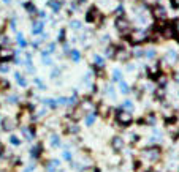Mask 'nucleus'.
Here are the masks:
<instances>
[{
  "label": "nucleus",
  "instance_id": "72a5a7b5",
  "mask_svg": "<svg viewBox=\"0 0 179 172\" xmlns=\"http://www.w3.org/2000/svg\"><path fill=\"white\" fill-rule=\"evenodd\" d=\"M18 43H19V46H25V41L22 39V35H18Z\"/></svg>",
  "mask_w": 179,
  "mask_h": 172
},
{
  "label": "nucleus",
  "instance_id": "9b49d317",
  "mask_svg": "<svg viewBox=\"0 0 179 172\" xmlns=\"http://www.w3.org/2000/svg\"><path fill=\"white\" fill-rule=\"evenodd\" d=\"M59 166H60V163H59L57 160H52V161L48 163V170H49V172H56V170L59 169Z\"/></svg>",
  "mask_w": 179,
  "mask_h": 172
},
{
  "label": "nucleus",
  "instance_id": "b1692460",
  "mask_svg": "<svg viewBox=\"0 0 179 172\" xmlns=\"http://www.w3.org/2000/svg\"><path fill=\"white\" fill-rule=\"evenodd\" d=\"M40 152H41V147H40V145H37V147H33V149H32V156H33V158H37Z\"/></svg>",
  "mask_w": 179,
  "mask_h": 172
},
{
  "label": "nucleus",
  "instance_id": "c85d7f7f",
  "mask_svg": "<svg viewBox=\"0 0 179 172\" xmlns=\"http://www.w3.org/2000/svg\"><path fill=\"white\" fill-rule=\"evenodd\" d=\"M8 85H10V84L5 81V79H2V81H0V88H8Z\"/></svg>",
  "mask_w": 179,
  "mask_h": 172
},
{
  "label": "nucleus",
  "instance_id": "f257e3e1",
  "mask_svg": "<svg viewBox=\"0 0 179 172\" xmlns=\"http://www.w3.org/2000/svg\"><path fill=\"white\" fill-rule=\"evenodd\" d=\"M129 39H130V43L133 44H138V43H143L147 39V33L144 29H133L129 32Z\"/></svg>",
  "mask_w": 179,
  "mask_h": 172
},
{
  "label": "nucleus",
  "instance_id": "20e7f679",
  "mask_svg": "<svg viewBox=\"0 0 179 172\" xmlns=\"http://www.w3.org/2000/svg\"><path fill=\"white\" fill-rule=\"evenodd\" d=\"M116 120L120 123V125H130L132 122V115L129 112H124V111H117V117Z\"/></svg>",
  "mask_w": 179,
  "mask_h": 172
},
{
  "label": "nucleus",
  "instance_id": "4468645a",
  "mask_svg": "<svg viewBox=\"0 0 179 172\" xmlns=\"http://www.w3.org/2000/svg\"><path fill=\"white\" fill-rule=\"evenodd\" d=\"M79 128H78V125L75 123V122H70V123H67V131L68 133H76Z\"/></svg>",
  "mask_w": 179,
  "mask_h": 172
},
{
  "label": "nucleus",
  "instance_id": "6e6552de",
  "mask_svg": "<svg viewBox=\"0 0 179 172\" xmlns=\"http://www.w3.org/2000/svg\"><path fill=\"white\" fill-rule=\"evenodd\" d=\"M13 55H15V52H13V49H10V47H2L0 49V59L2 60H10Z\"/></svg>",
  "mask_w": 179,
  "mask_h": 172
},
{
  "label": "nucleus",
  "instance_id": "aec40b11",
  "mask_svg": "<svg viewBox=\"0 0 179 172\" xmlns=\"http://www.w3.org/2000/svg\"><path fill=\"white\" fill-rule=\"evenodd\" d=\"M113 77H114V81H119V82H120V81H122V73H120L119 70H114V71H113Z\"/></svg>",
  "mask_w": 179,
  "mask_h": 172
},
{
  "label": "nucleus",
  "instance_id": "1a4fd4ad",
  "mask_svg": "<svg viewBox=\"0 0 179 172\" xmlns=\"http://www.w3.org/2000/svg\"><path fill=\"white\" fill-rule=\"evenodd\" d=\"M165 60H167L168 63H176V60H177V54L174 51H168V54L165 55Z\"/></svg>",
  "mask_w": 179,
  "mask_h": 172
},
{
  "label": "nucleus",
  "instance_id": "39448f33",
  "mask_svg": "<svg viewBox=\"0 0 179 172\" xmlns=\"http://www.w3.org/2000/svg\"><path fill=\"white\" fill-rule=\"evenodd\" d=\"M152 14H154V18H157V19H165V18H167V10H165L162 5H155V6L152 8Z\"/></svg>",
  "mask_w": 179,
  "mask_h": 172
},
{
  "label": "nucleus",
  "instance_id": "4c0bfd02",
  "mask_svg": "<svg viewBox=\"0 0 179 172\" xmlns=\"http://www.w3.org/2000/svg\"><path fill=\"white\" fill-rule=\"evenodd\" d=\"M0 71H8V67H7V65H2V67H0Z\"/></svg>",
  "mask_w": 179,
  "mask_h": 172
},
{
  "label": "nucleus",
  "instance_id": "2eb2a0df",
  "mask_svg": "<svg viewBox=\"0 0 179 172\" xmlns=\"http://www.w3.org/2000/svg\"><path fill=\"white\" fill-rule=\"evenodd\" d=\"M49 6L52 8V11H59V10H60L59 0H49Z\"/></svg>",
  "mask_w": 179,
  "mask_h": 172
},
{
  "label": "nucleus",
  "instance_id": "dca6fc26",
  "mask_svg": "<svg viewBox=\"0 0 179 172\" xmlns=\"http://www.w3.org/2000/svg\"><path fill=\"white\" fill-rule=\"evenodd\" d=\"M159 73H160V68L157 67V65H155V67H151V68H149V76H151V77L159 76Z\"/></svg>",
  "mask_w": 179,
  "mask_h": 172
},
{
  "label": "nucleus",
  "instance_id": "393cba45",
  "mask_svg": "<svg viewBox=\"0 0 179 172\" xmlns=\"http://www.w3.org/2000/svg\"><path fill=\"white\" fill-rule=\"evenodd\" d=\"M94 59H95V63H97V67H98V68H102V67H103V59H102V57H98V55H95Z\"/></svg>",
  "mask_w": 179,
  "mask_h": 172
},
{
  "label": "nucleus",
  "instance_id": "2f4dec72",
  "mask_svg": "<svg viewBox=\"0 0 179 172\" xmlns=\"http://www.w3.org/2000/svg\"><path fill=\"white\" fill-rule=\"evenodd\" d=\"M124 108H127L129 111H132V109H133V106H132L130 101H125V103H124Z\"/></svg>",
  "mask_w": 179,
  "mask_h": 172
},
{
  "label": "nucleus",
  "instance_id": "f8f14e48",
  "mask_svg": "<svg viewBox=\"0 0 179 172\" xmlns=\"http://www.w3.org/2000/svg\"><path fill=\"white\" fill-rule=\"evenodd\" d=\"M127 57H129V54H127V51L125 49H117V54H116V59L117 60H127Z\"/></svg>",
  "mask_w": 179,
  "mask_h": 172
},
{
  "label": "nucleus",
  "instance_id": "58836bf2",
  "mask_svg": "<svg viewBox=\"0 0 179 172\" xmlns=\"http://www.w3.org/2000/svg\"><path fill=\"white\" fill-rule=\"evenodd\" d=\"M2 152H3V147H2V142H0V155H2Z\"/></svg>",
  "mask_w": 179,
  "mask_h": 172
},
{
  "label": "nucleus",
  "instance_id": "f3484780",
  "mask_svg": "<svg viewBox=\"0 0 179 172\" xmlns=\"http://www.w3.org/2000/svg\"><path fill=\"white\" fill-rule=\"evenodd\" d=\"M15 76H16V81H18V84H19V85H22V87H25V85H27V82L24 81V77H22L19 73H15Z\"/></svg>",
  "mask_w": 179,
  "mask_h": 172
},
{
  "label": "nucleus",
  "instance_id": "c9c22d12",
  "mask_svg": "<svg viewBox=\"0 0 179 172\" xmlns=\"http://www.w3.org/2000/svg\"><path fill=\"white\" fill-rule=\"evenodd\" d=\"M135 55H136V57H141V55H143V51L136 49V51H135Z\"/></svg>",
  "mask_w": 179,
  "mask_h": 172
},
{
  "label": "nucleus",
  "instance_id": "412c9836",
  "mask_svg": "<svg viewBox=\"0 0 179 172\" xmlns=\"http://www.w3.org/2000/svg\"><path fill=\"white\" fill-rule=\"evenodd\" d=\"M119 85H120V92H122V93H129V85H127L125 82L120 81V82H119Z\"/></svg>",
  "mask_w": 179,
  "mask_h": 172
},
{
  "label": "nucleus",
  "instance_id": "a211bd4d",
  "mask_svg": "<svg viewBox=\"0 0 179 172\" xmlns=\"http://www.w3.org/2000/svg\"><path fill=\"white\" fill-rule=\"evenodd\" d=\"M59 136L57 134H52L51 136V145H54V147H59Z\"/></svg>",
  "mask_w": 179,
  "mask_h": 172
},
{
  "label": "nucleus",
  "instance_id": "9d476101",
  "mask_svg": "<svg viewBox=\"0 0 179 172\" xmlns=\"http://www.w3.org/2000/svg\"><path fill=\"white\" fill-rule=\"evenodd\" d=\"M122 147H124V141L120 137H114L113 139V149L119 152V150H122Z\"/></svg>",
  "mask_w": 179,
  "mask_h": 172
},
{
  "label": "nucleus",
  "instance_id": "f03ea898",
  "mask_svg": "<svg viewBox=\"0 0 179 172\" xmlns=\"http://www.w3.org/2000/svg\"><path fill=\"white\" fill-rule=\"evenodd\" d=\"M114 25H116V29H117L120 33H129V32H130V22H129V19H125L124 16H119V18L114 21Z\"/></svg>",
  "mask_w": 179,
  "mask_h": 172
},
{
  "label": "nucleus",
  "instance_id": "473e14b6",
  "mask_svg": "<svg viewBox=\"0 0 179 172\" xmlns=\"http://www.w3.org/2000/svg\"><path fill=\"white\" fill-rule=\"evenodd\" d=\"M25 10H29L30 13H33V11H35V8H33V5H32V3H25Z\"/></svg>",
  "mask_w": 179,
  "mask_h": 172
},
{
  "label": "nucleus",
  "instance_id": "423d86ee",
  "mask_svg": "<svg viewBox=\"0 0 179 172\" xmlns=\"http://www.w3.org/2000/svg\"><path fill=\"white\" fill-rule=\"evenodd\" d=\"M87 22H95V21H98L100 19V11L97 8H90L87 11Z\"/></svg>",
  "mask_w": 179,
  "mask_h": 172
},
{
  "label": "nucleus",
  "instance_id": "7ed1b4c3",
  "mask_svg": "<svg viewBox=\"0 0 179 172\" xmlns=\"http://www.w3.org/2000/svg\"><path fill=\"white\" fill-rule=\"evenodd\" d=\"M143 155L147 158L149 161H157L160 158V149L159 147H149L143 150Z\"/></svg>",
  "mask_w": 179,
  "mask_h": 172
},
{
  "label": "nucleus",
  "instance_id": "ddd939ff",
  "mask_svg": "<svg viewBox=\"0 0 179 172\" xmlns=\"http://www.w3.org/2000/svg\"><path fill=\"white\" fill-rule=\"evenodd\" d=\"M162 32H163V35L167 36V38H171V36L174 35V32H173V25H165Z\"/></svg>",
  "mask_w": 179,
  "mask_h": 172
},
{
  "label": "nucleus",
  "instance_id": "7c9ffc66",
  "mask_svg": "<svg viewBox=\"0 0 179 172\" xmlns=\"http://www.w3.org/2000/svg\"><path fill=\"white\" fill-rule=\"evenodd\" d=\"M147 57H149V59H154V57H155V51L149 49V51H147Z\"/></svg>",
  "mask_w": 179,
  "mask_h": 172
},
{
  "label": "nucleus",
  "instance_id": "cd10ccee",
  "mask_svg": "<svg viewBox=\"0 0 179 172\" xmlns=\"http://www.w3.org/2000/svg\"><path fill=\"white\" fill-rule=\"evenodd\" d=\"M10 142H11L13 145H19V139H18L16 136H11V137H10Z\"/></svg>",
  "mask_w": 179,
  "mask_h": 172
},
{
  "label": "nucleus",
  "instance_id": "f704fd0d",
  "mask_svg": "<svg viewBox=\"0 0 179 172\" xmlns=\"http://www.w3.org/2000/svg\"><path fill=\"white\" fill-rule=\"evenodd\" d=\"M63 158H65V160H72V155H70V152H63Z\"/></svg>",
  "mask_w": 179,
  "mask_h": 172
},
{
  "label": "nucleus",
  "instance_id": "e433bc0d",
  "mask_svg": "<svg viewBox=\"0 0 179 172\" xmlns=\"http://www.w3.org/2000/svg\"><path fill=\"white\" fill-rule=\"evenodd\" d=\"M171 5H173L174 8H177V6H179V0H171Z\"/></svg>",
  "mask_w": 179,
  "mask_h": 172
},
{
  "label": "nucleus",
  "instance_id": "6ab92c4d",
  "mask_svg": "<svg viewBox=\"0 0 179 172\" xmlns=\"http://www.w3.org/2000/svg\"><path fill=\"white\" fill-rule=\"evenodd\" d=\"M41 30H43V24H41V22H35L33 24V33H40Z\"/></svg>",
  "mask_w": 179,
  "mask_h": 172
},
{
  "label": "nucleus",
  "instance_id": "5701e85b",
  "mask_svg": "<svg viewBox=\"0 0 179 172\" xmlns=\"http://www.w3.org/2000/svg\"><path fill=\"white\" fill-rule=\"evenodd\" d=\"M22 133H24V136L27 137V139H32V136H33V133H32V131H30V128H25V129H22Z\"/></svg>",
  "mask_w": 179,
  "mask_h": 172
},
{
  "label": "nucleus",
  "instance_id": "a878e982",
  "mask_svg": "<svg viewBox=\"0 0 179 172\" xmlns=\"http://www.w3.org/2000/svg\"><path fill=\"white\" fill-rule=\"evenodd\" d=\"M144 122H146V123H149V125L155 123V115H147V118H146Z\"/></svg>",
  "mask_w": 179,
  "mask_h": 172
},
{
  "label": "nucleus",
  "instance_id": "0eeeda50",
  "mask_svg": "<svg viewBox=\"0 0 179 172\" xmlns=\"http://www.w3.org/2000/svg\"><path fill=\"white\" fill-rule=\"evenodd\" d=\"M94 109V104L89 101V100H84L81 104H79V112L81 114H87V112H90Z\"/></svg>",
  "mask_w": 179,
  "mask_h": 172
},
{
  "label": "nucleus",
  "instance_id": "bb28decb",
  "mask_svg": "<svg viewBox=\"0 0 179 172\" xmlns=\"http://www.w3.org/2000/svg\"><path fill=\"white\" fill-rule=\"evenodd\" d=\"M72 59H73L75 62H78V60L81 59V55H79V52H76V51H73V52H72Z\"/></svg>",
  "mask_w": 179,
  "mask_h": 172
},
{
  "label": "nucleus",
  "instance_id": "c756f323",
  "mask_svg": "<svg viewBox=\"0 0 179 172\" xmlns=\"http://www.w3.org/2000/svg\"><path fill=\"white\" fill-rule=\"evenodd\" d=\"M72 27H73L75 30H78V29L81 27V24H79L78 21H72Z\"/></svg>",
  "mask_w": 179,
  "mask_h": 172
},
{
  "label": "nucleus",
  "instance_id": "4be33fe9",
  "mask_svg": "<svg viewBox=\"0 0 179 172\" xmlns=\"http://www.w3.org/2000/svg\"><path fill=\"white\" fill-rule=\"evenodd\" d=\"M94 122H95V115H94V114H92V115H90V114H87V118H86V125H87V126H90Z\"/></svg>",
  "mask_w": 179,
  "mask_h": 172
}]
</instances>
